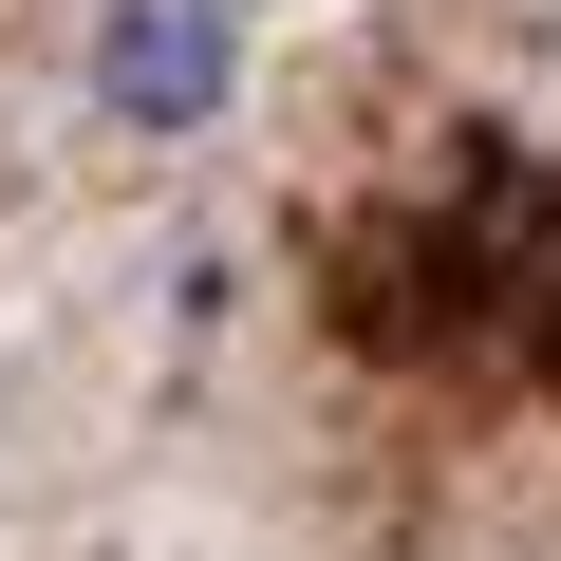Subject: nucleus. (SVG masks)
<instances>
[{
    "instance_id": "1",
    "label": "nucleus",
    "mask_w": 561,
    "mask_h": 561,
    "mask_svg": "<svg viewBox=\"0 0 561 561\" xmlns=\"http://www.w3.org/2000/svg\"><path fill=\"white\" fill-rule=\"evenodd\" d=\"M76 94L113 113V131H206L225 94H243V20L225 0H94V38H76Z\"/></svg>"
},
{
    "instance_id": "2",
    "label": "nucleus",
    "mask_w": 561,
    "mask_h": 561,
    "mask_svg": "<svg viewBox=\"0 0 561 561\" xmlns=\"http://www.w3.org/2000/svg\"><path fill=\"white\" fill-rule=\"evenodd\" d=\"M225 20H280V0H225Z\"/></svg>"
}]
</instances>
